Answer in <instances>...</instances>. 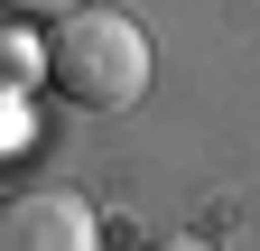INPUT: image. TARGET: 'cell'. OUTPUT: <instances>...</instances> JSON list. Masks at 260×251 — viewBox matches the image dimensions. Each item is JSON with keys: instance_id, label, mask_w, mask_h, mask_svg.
Masks as SVG:
<instances>
[{"instance_id": "obj_1", "label": "cell", "mask_w": 260, "mask_h": 251, "mask_svg": "<svg viewBox=\"0 0 260 251\" xmlns=\"http://www.w3.org/2000/svg\"><path fill=\"white\" fill-rule=\"evenodd\" d=\"M158 56H149V28L130 10H103V0H84V10L47 19V84L65 93V103L84 112H130L149 93Z\"/></svg>"}, {"instance_id": "obj_2", "label": "cell", "mask_w": 260, "mask_h": 251, "mask_svg": "<svg viewBox=\"0 0 260 251\" xmlns=\"http://www.w3.org/2000/svg\"><path fill=\"white\" fill-rule=\"evenodd\" d=\"M103 224L75 186H10L0 196V251H93Z\"/></svg>"}, {"instance_id": "obj_3", "label": "cell", "mask_w": 260, "mask_h": 251, "mask_svg": "<svg viewBox=\"0 0 260 251\" xmlns=\"http://www.w3.org/2000/svg\"><path fill=\"white\" fill-rule=\"evenodd\" d=\"M47 75V38H28V28H0V84H38Z\"/></svg>"}, {"instance_id": "obj_4", "label": "cell", "mask_w": 260, "mask_h": 251, "mask_svg": "<svg viewBox=\"0 0 260 251\" xmlns=\"http://www.w3.org/2000/svg\"><path fill=\"white\" fill-rule=\"evenodd\" d=\"M65 10H84V0H0V19H65Z\"/></svg>"}, {"instance_id": "obj_5", "label": "cell", "mask_w": 260, "mask_h": 251, "mask_svg": "<svg viewBox=\"0 0 260 251\" xmlns=\"http://www.w3.org/2000/svg\"><path fill=\"white\" fill-rule=\"evenodd\" d=\"M149 251H214V242H195V233H158Z\"/></svg>"}]
</instances>
